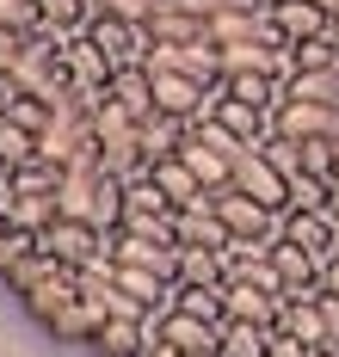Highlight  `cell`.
<instances>
[{"label":"cell","mask_w":339,"mask_h":357,"mask_svg":"<svg viewBox=\"0 0 339 357\" xmlns=\"http://www.w3.org/2000/svg\"><path fill=\"white\" fill-rule=\"evenodd\" d=\"M278 326H284V333H296V339H308L315 351H327V321H321V302H315V296H284Z\"/></svg>","instance_id":"21"},{"label":"cell","mask_w":339,"mask_h":357,"mask_svg":"<svg viewBox=\"0 0 339 357\" xmlns=\"http://www.w3.org/2000/svg\"><path fill=\"white\" fill-rule=\"evenodd\" d=\"M38 13H43V31L50 37H75L93 25V0H38Z\"/></svg>","instance_id":"23"},{"label":"cell","mask_w":339,"mask_h":357,"mask_svg":"<svg viewBox=\"0 0 339 357\" xmlns=\"http://www.w3.org/2000/svg\"><path fill=\"white\" fill-rule=\"evenodd\" d=\"M271 25H278L284 43H308V37L333 31V19H327L315 0H271Z\"/></svg>","instance_id":"17"},{"label":"cell","mask_w":339,"mask_h":357,"mask_svg":"<svg viewBox=\"0 0 339 357\" xmlns=\"http://www.w3.org/2000/svg\"><path fill=\"white\" fill-rule=\"evenodd\" d=\"M105 99H117L130 117H154V74H149V62H136V68H117Z\"/></svg>","instance_id":"19"},{"label":"cell","mask_w":339,"mask_h":357,"mask_svg":"<svg viewBox=\"0 0 339 357\" xmlns=\"http://www.w3.org/2000/svg\"><path fill=\"white\" fill-rule=\"evenodd\" d=\"M93 136H99V160L112 167V173L136 178L149 173V148H142V117H130V111L105 99V105L93 111Z\"/></svg>","instance_id":"1"},{"label":"cell","mask_w":339,"mask_h":357,"mask_svg":"<svg viewBox=\"0 0 339 357\" xmlns=\"http://www.w3.org/2000/svg\"><path fill=\"white\" fill-rule=\"evenodd\" d=\"M302 173H315V178L333 185V173H339V142L333 136H308V142H302Z\"/></svg>","instance_id":"35"},{"label":"cell","mask_w":339,"mask_h":357,"mask_svg":"<svg viewBox=\"0 0 339 357\" xmlns=\"http://www.w3.org/2000/svg\"><path fill=\"white\" fill-rule=\"evenodd\" d=\"M56 215H62V204H56L50 191H19V185L6 191V222H13V228H31V234H43Z\"/></svg>","instance_id":"20"},{"label":"cell","mask_w":339,"mask_h":357,"mask_svg":"<svg viewBox=\"0 0 339 357\" xmlns=\"http://www.w3.org/2000/svg\"><path fill=\"white\" fill-rule=\"evenodd\" d=\"M223 86L234 93V99H253V105H271V111H278V99L290 93V80H278V74H228Z\"/></svg>","instance_id":"28"},{"label":"cell","mask_w":339,"mask_h":357,"mask_svg":"<svg viewBox=\"0 0 339 357\" xmlns=\"http://www.w3.org/2000/svg\"><path fill=\"white\" fill-rule=\"evenodd\" d=\"M333 204H339V173H333Z\"/></svg>","instance_id":"43"},{"label":"cell","mask_w":339,"mask_h":357,"mask_svg":"<svg viewBox=\"0 0 339 357\" xmlns=\"http://www.w3.org/2000/svg\"><path fill=\"white\" fill-rule=\"evenodd\" d=\"M210 204H216V215L228 222L234 241H278V234H284V210H271V204H259V197H247L241 185H216Z\"/></svg>","instance_id":"3"},{"label":"cell","mask_w":339,"mask_h":357,"mask_svg":"<svg viewBox=\"0 0 339 357\" xmlns=\"http://www.w3.org/2000/svg\"><path fill=\"white\" fill-rule=\"evenodd\" d=\"M290 93L296 99H315V105H339V62L315 74H290Z\"/></svg>","instance_id":"31"},{"label":"cell","mask_w":339,"mask_h":357,"mask_svg":"<svg viewBox=\"0 0 339 357\" xmlns=\"http://www.w3.org/2000/svg\"><path fill=\"white\" fill-rule=\"evenodd\" d=\"M62 173H68L62 160H50V154H38V160L13 167V185H19V191H50V197H56V191H62Z\"/></svg>","instance_id":"29"},{"label":"cell","mask_w":339,"mask_h":357,"mask_svg":"<svg viewBox=\"0 0 339 357\" xmlns=\"http://www.w3.org/2000/svg\"><path fill=\"white\" fill-rule=\"evenodd\" d=\"M223 351L228 357H265L271 351V326L265 321H223Z\"/></svg>","instance_id":"25"},{"label":"cell","mask_w":339,"mask_h":357,"mask_svg":"<svg viewBox=\"0 0 339 357\" xmlns=\"http://www.w3.org/2000/svg\"><path fill=\"white\" fill-rule=\"evenodd\" d=\"M62 62H68V86H80V93H93V99H105L112 93V74H117V62L93 43L86 31H75V37H62Z\"/></svg>","instance_id":"6"},{"label":"cell","mask_w":339,"mask_h":357,"mask_svg":"<svg viewBox=\"0 0 339 357\" xmlns=\"http://www.w3.org/2000/svg\"><path fill=\"white\" fill-rule=\"evenodd\" d=\"M6 173H13V167H6V154H0V178H6Z\"/></svg>","instance_id":"42"},{"label":"cell","mask_w":339,"mask_h":357,"mask_svg":"<svg viewBox=\"0 0 339 357\" xmlns=\"http://www.w3.org/2000/svg\"><path fill=\"white\" fill-rule=\"evenodd\" d=\"M149 178L173 197V210H191V204H210V185L186 167V154H160V160H149Z\"/></svg>","instance_id":"13"},{"label":"cell","mask_w":339,"mask_h":357,"mask_svg":"<svg viewBox=\"0 0 339 357\" xmlns=\"http://www.w3.org/2000/svg\"><path fill=\"white\" fill-rule=\"evenodd\" d=\"M296 50V74H315V68H333L339 62V31H321L308 43H290Z\"/></svg>","instance_id":"34"},{"label":"cell","mask_w":339,"mask_h":357,"mask_svg":"<svg viewBox=\"0 0 339 357\" xmlns=\"http://www.w3.org/2000/svg\"><path fill=\"white\" fill-rule=\"evenodd\" d=\"M290 210H333V215H339L333 185H327V178H315V173H296V178H290Z\"/></svg>","instance_id":"33"},{"label":"cell","mask_w":339,"mask_h":357,"mask_svg":"<svg viewBox=\"0 0 339 357\" xmlns=\"http://www.w3.org/2000/svg\"><path fill=\"white\" fill-rule=\"evenodd\" d=\"M86 37L112 56L117 68H136V62H149V50H154V37L142 19H117V13H93V25H86Z\"/></svg>","instance_id":"5"},{"label":"cell","mask_w":339,"mask_h":357,"mask_svg":"<svg viewBox=\"0 0 339 357\" xmlns=\"http://www.w3.org/2000/svg\"><path fill=\"white\" fill-rule=\"evenodd\" d=\"M43 247L56 252L68 271H86V265H117L112 228H93V222H80V215H56V222L43 228Z\"/></svg>","instance_id":"2"},{"label":"cell","mask_w":339,"mask_h":357,"mask_svg":"<svg viewBox=\"0 0 339 357\" xmlns=\"http://www.w3.org/2000/svg\"><path fill=\"white\" fill-rule=\"evenodd\" d=\"M112 252H117V265H142V271H160V278L179 284V241H167V234L112 228Z\"/></svg>","instance_id":"7"},{"label":"cell","mask_w":339,"mask_h":357,"mask_svg":"<svg viewBox=\"0 0 339 357\" xmlns=\"http://www.w3.org/2000/svg\"><path fill=\"white\" fill-rule=\"evenodd\" d=\"M154 333L173 339L179 351H216V345H223V326H216V321H197V314H186V308L154 314Z\"/></svg>","instance_id":"16"},{"label":"cell","mask_w":339,"mask_h":357,"mask_svg":"<svg viewBox=\"0 0 339 357\" xmlns=\"http://www.w3.org/2000/svg\"><path fill=\"white\" fill-rule=\"evenodd\" d=\"M284 234L308 247L321 265H333L339 259V215L333 210H284Z\"/></svg>","instance_id":"9"},{"label":"cell","mask_w":339,"mask_h":357,"mask_svg":"<svg viewBox=\"0 0 339 357\" xmlns=\"http://www.w3.org/2000/svg\"><path fill=\"white\" fill-rule=\"evenodd\" d=\"M191 136L186 117H167V111H154V117H142V148H149V160H160V154H179Z\"/></svg>","instance_id":"22"},{"label":"cell","mask_w":339,"mask_h":357,"mask_svg":"<svg viewBox=\"0 0 339 357\" xmlns=\"http://www.w3.org/2000/svg\"><path fill=\"white\" fill-rule=\"evenodd\" d=\"M154 74V111H167V117H210L216 111V93L223 86H204V80H191V74H173V68H149Z\"/></svg>","instance_id":"4"},{"label":"cell","mask_w":339,"mask_h":357,"mask_svg":"<svg viewBox=\"0 0 339 357\" xmlns=\"http://www.w3.org/2000/svg\"><path fill=\"white\" fill-rule=\"evenodd\" d=\"M0 154H6V167L38 160V130H25V123H13V117L0 111Z\"/></svg>","instance_id":"32"},{"label":"cell","mask_w":339,"mask_h":357,"mask_svg":"<svg viewBox=\"0 0 339 357\" xmlns=\"http://www.w3.org/2000/svg\"><path fill=\"white\" fill-rule=\"evenodd\" d=\"M25 37L31 31H0V80H13V62H19V50H25Z\"/></svg>","instance_id":"38"},{"label":"cell","mask_w":339,"mask_h":357,"mask_svg":"<svg viewBox=\"0 0 339 357\" xmlns=\"http://www.w3.org/2000/svg\"><path fill=\"white\" fill-rule=\"evenodd\" d=\"M223 302H228V321H265V326H278V314H284V296L265 289V284H253V278H223Z\"/></svg>","instance_id":"11"},{"label":"cell","mask_w":339,"mask_h":357,"mask_svg":"<svg viewBox=\"0 0 339 357\" xmlns=\"http://www.w3.org/2000/svg\"><path fill=\"white\" fill-rule=\"evenodd\" d=\"M0 228H6V210H0Z\"/></svg>","instance_id":"44"},{"label":"cell","mask_w":339,"mask_h":357,"mask_svg":"<svg viewBox=\"0 0 339 357\" xmlns=\"http://www.w3.org/2000/svg\"><path fill=\"white\" fill-rule=\"evenodd\" d=\"M173 308H186V314H197V321H228V302H223V284H179L173 289Z\"/></svg>","instance_id":"24"},{"label":"cell","mask_w":339,"mask_h":357,"mask_svg":"<svg viewBox=\"0 0 339 357\" xmlns=\"http://www.w3.org/2000/svg\"><path fill=\"white\" fill-rule=\"evenodd\" d=\"M228 265L216 247H179V284H223Z\"/></svg>","instance_id":"26"},{"label":"cell","mask_w":339,"mask_h":357,"mask_svg":"<svg viewBox=\"0 0 339 357\" xmlns=\"http://www.w3.org/2000/svg\"><path fill=\"white\" fill-rule=\"evenodd\" d=\"M321 289H333V296H339V259L327 265V271H321Z\"/></svg>","instance_id":"40"},{"label":"cell","mask_w":339,"mask_h":357,"mask_svg":"<svg viewBox=\"0 0 339 357\" xmlns=\"http://www.w3.org/2000/svg\"><path fill=\"white\" fill-rule=\"evenodd\" d=\"M210 37H216V43L278 37V25H271V6H223V13H210Z\"/></svg>","instance_id":"18"},{"label":"cell","mask_w":339,"mask_h":357,"mask_svg":"<svg viewBox=\"0 0 339 357\" xmlns=\"http://www.w3.org/2000/svg\"><path fill=\"white\" fill-rule=\"evenodd\" d=\"M142 357H186V351H179L173 339H160V333H154V339H149V351H142Z\"/></svg>","instance_id":"39"},{"label":"cell","mask_w":339,"mask_h":357,"mask_svg":"<svg viewBox=\"0 0 339 357\" xmlns=\"http://www.w3.org/2000/svg\"><path fill=\"white\" fill-rule=\"evenodd\" d=\"M265 357H315V345L296 339V333H284V326H271V351Z\"/></svg>","instance_id":"37"},{"label":"cell","mask_w":339,"mask_h":357,"mask_svg":"<svg viewBox=\"0 0 339 357\" xmlns=\"http://www.w3.org/2000/svg\"><path fill=\"white\" fill-rule=\"evenodd\" d=\"M228 185H241L247 197H259V204H271V210H290V178L278 173L259 148H247V154L234 160V178H228Z\"/></svg>","instance_id":"8"},{"label":"cell","mask_w":339,"mask_h":357,"mask_svg":"<svg viewBox=\"0 0 339 357\" xmlns=\"http://www.w3.org/2000/svg\"><path fill=\"white\" fill-rule=\"evenodd\" d=\"M75 296H80V271H68V265H62V271H50L43 284H31L25 296H19V302H25V314L43 326V321H56V314H62Z\"/></svg>","instance_id":"15"},{"label":"cell","mask_w":339,"mask_h":357,"mask_svg":"<svg viewBox=\"0 0 339 357\" xmlns=\"http://www.w3.org/2000/svg\"><path fill=\"white\" fill-rule=\"evenodd\" d=\"M0 31H43L38 0H0Z\"/></svg>","instance_id":"36"},{"label":"cell","mask_w":339,"mask_h":357,"mask_svg":"<svg viewBox=\"0 0 339 357\" xmlns=\"http://www.w3.org/2000/svg\"><path fill=\"white\" fill-rule=\"evenodd\" d=\"M130 215H173V197H167L149 173H136L130 191H123V222H130Z\"/></svg>","instance_id":"27"},{"label":"cell","mask_w":339,"mask_h":357,"mask_svg":"<svg viewBox=\"0 0 339 357\" xmlns=\"http://www.w3.org/2000/svg\"><path fill=\"white\" fill-rule=\"evenodd\" d=\"M142 25L154 43H197V37H210V13H197L186 0H154V13Z\"/></svg>","instance_id":"10"},{"label":"cell","mask_w":339,"mask_h":357,"mask_svg":"<svg viewBox=\"0 0 339 357\" xmlns=\"http://www.w3.org/2000/svg\"><path fill=\"white\" fill-rule=\"evenodd\" d=\"M315 6H321V13H327V19L339 25V0H315Z\"/></svg>","instance_id":"41"},{"label":"cell","mask_w":339,"mask_h":357,"mask_svg":"<svg viewBox=\"0 0 339 357\" xmlns=\"http://www.w3.org/2000/svg\"><path fill=\"white\" fill-rule=\"evenodd\" d=\"M154 339V321H136V314H105L99 333H93V351L99 357H142Z\"/></svg>","instance_id":"12"},{"label":"cell","mask_w":339,"mask_h":357,"mask_svg":"<svg viewBox=\"0 0 339 357\" xmlns=\"http://www.w3.org/2000/svg\"><path fill=\"white\" fill-rule=\"evenodd\" d=\"M38 247H43V234H31V228H13V222H6V228H0V278H13V271H19V265H25Z\"/></svg>","instance_id":"30"},{"label":"cell","mask_w":339,"mask_h":357,"mask_svg":"<svg viewBox=\"0 0 339 357\" xmlns=\"http://www.w3.org/2000/svg\"><path fill=\"white\" fill-rule=\"evenodd\" d=\"M210 117H216V123H228V130H234V136H241V142L247 148H259L265 136H271V105H253V99H234V93H216V111H210Z\"/></svg>","instance_id":"14"}]
</instances>
